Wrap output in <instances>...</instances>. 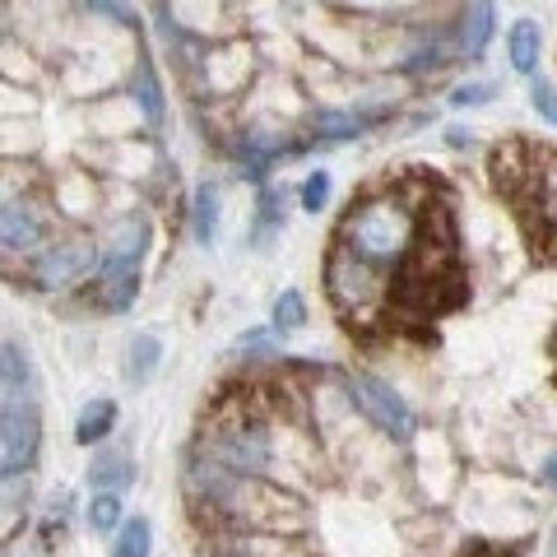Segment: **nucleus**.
Masks as SVG:
<instances>
[{
  "instance_id": "obj_1",
  "label": "nucleus",
  "mask_w": 557,
  "mask_h": 557,
  "mask_svg": "<svg viewBox=\"0 0 557 557\" xmlns=\"http://www.w3.org/2000/svg\"><path fill=\"white\" fill-rule=\"evenodd\" d=\"M321 288L362 354H432L442 325L474 302L456 182L432 163H399L354 186L325 237Z\"/></svg>"
},
{
  "instance_id": "obj_2",
  "label": "nucleus",
  "mask_w": 557,
  "mask_h": 557,
  "mask_svg": "<svg viewBox=\"0 0 557 557\" xmlns=\"http://www.w3.org/2000/svg\"><path fill=\"white\" fill-rule=\"evenodd\" d=\"M307 362H274L260 372H242L205 399L196 418V450L242 479H270L278 469V428H307Z\"/></svg>"
},
{
  "instance_id": "obj_3",
  "label": "nucleus",
  "mask_w": 557,
  "mask_h": 557,
  "mask_svg": "<svg viewBox=\"0 0 557 557\" xmlns=\"http://www.w3.org/2000/svg\"><path fill=\"white\" fill-rule=\"evenodd\" d=\"M487 190L516 223L525 256L557 274V145L534 135H502L483 153Z\"/></svg>"
},
{
  "instance_id": "obj_4",
  "label": "nucleus",
  "mask_w": 557,
  "mask_h": 557,
  "mask_svg": "<svg viewBox=\"0 0 557 557\" xmlns=\"http://www.w3.org/2000/svg\"><path fill=\"white\" fill-rule=\"evenodd\" d=\"M38 442H42V413H38V399L33 391H14L5 395V437H0V460H5V479L24 474L38 456Z\"/></svg>"
},
{
  "instance_id": "obj_5",
  "label": "nucleus",
  "mask_w": 557,
  "mask_h": 557,
  "mask_svg": "<svg viewBox=\"0 0 557 557\" xmlns=\"http://www.w3.org/2000/svg\"><path fill=\"white\" fill-rule=\"evenodd\" d=\"M348 395H354V405L368 413L372 423L386 432V437H395V442H409L413 437V413H409V405L381 376L354 372V376H348Z\"/></svg>"
},
{
  "instance_id": "obj_6",
  "label": "nucleus",
  "mask_w": 557,
  "mask_h": 557,
  "mask_svg": "<svg viewBox=\"0 0 557 557\" xmlns=\"http://www.w3.org/2000/svg\"><path fill=\"white\" fill-rule=\"evenodd\" d=\"M94 265H98V242L75 237V242H57L51 251H42L33 274H38L42 288H70V284H79Z\"/></svg>"
},
{
  "instance_id": "obj_7",
  "label": "nucleus",
  "mask_w": 557,
  "mask_h": 557,
  "mask_svg": "<svg viewBox=\"0 0 557 557\" xmlns=\"http://www.w3.org/2000/svg\"><path fill=\"white\" fill-rule=\"evenodd\" d=\"M84 298H89L94 307L102 311H126L135 298H139V270L126 265V260H102L98 274H94V284L84 288Z\"/></svg>"
},
{
  "instance_id": "obj_8",
  "label": "nucleus",
  "mask_w": 557,
  "mask_h": 557,
  "mask_svg": "<svg viewBox=\"0 0 557 557\" xmlns=\"http://www.w3.org/2000/svg\"><path fill=\"white\" fill-rule=\"evenodd\" d=\"M0 237H5V251H28L38 242V219L28 214L24 200H5V214H0Z\"/></svg>"
},
{
  "instance_id": "obj_9",
  "label": "nucleus",
  "mask_w": 557,
  "mask_h": 557,
  "mask_svg": "<svg viewBox=\"0 0 557 557\" xmlns=\"http://www.w3.org/2000/svg\"><path fill=\"white\" fill-rule=\"evenodd\" d=\"M487 38H493V5H469L460 20V57L474 61L487 47Z\"/></svg>"
},
{
  "instance_id": "obj_10",
  "label": "nucleus",
  "mask_w": 557,
  "mask_h": 557,
  "mask_svg": "<svg viewBox=\"0 0 557 557\" xmlns=\"http://www.w3.org/2000/svg\"><path fill=\"white\" fill-rule=\"evenodd\" d=\"M112 423H116V405H112V399H94V405H84L79 423H75V442L79 446H94V442L108 437Z\"/></svg>"
},
{
  "instance_id": "obj_11",
  "label": "nucleus",
  "mask_w": 557,
  "mask_h": 557,
  "mask_svg": "<svg viewBox=\"0 0 557 557\" xmlns=\"http://www.w3.org/2000/svg\"><path fill=\"white\" fill-rule=\"evenodd\" d=\"M381 116H386V112H321L317 121H311V131L330 135V139H344V135H362Z\"/></svg>"
},
{
  "instance_id": "obj_12",
  "label": "nucleus",
  "mask_w": 557,
  "mask_h": 557,
  "mask_svg": "<svg viewBox=\"0 0 557 557\" xmlns=\"http://www.w3.org/2000/svg\"><path fill=\"white\" fill-rule=\"evenodd\" d=\"M284 149L274 135H265V131H251L247 139L237 145V153H242V168H247V177H265V168H270V159Z\"/></svg>"
},
{
  "instance_id": "obj_13",
  "label": "nucleus",
  "mask_w": 557,
  "mask_h": 557,
  "mask_svg": "<svg viewBox=\"0 0 557 557\" xmlns=\"http://www.w3.org/2000/svg\"><path fill=\"white\" fill-rule=\"evenodd\" d=\"M190 223H196V242L209 247L214 233H219V190H214V182H205L196 190V214H190Z\"/></svg>"
},
{
  "instance_id": "obj_14",
  "label": "nucleus",
  "mask_w": 557,
  "mask_h": 557,
  "mask_svg": "<svg viewBox=\"0 0 557 557\" xmlns=\"http://www.w3.org/2000/svg\"><path fill=\"white\" fill-rule=\"evenodd\" d=\"M511 65L520 75H534V65H539V24L534 20H520L511 28Z\"/></svg>"
},
{
  "instance_id": "obj_15",
  "label": "nucleus",
  "mask_w": 557,
  "mask_h": 557,
  "mask_svg": "<svg viewBox=\"0 0 557 557\" xmlns=\"http://www.w3.org/2000/svg\"><path fill=\"white\" fill-rule=\"evenodd\" d=\"M159 354H163V348H159V339H153V335H135V339H131V358H126L131 386H145L149 372L159 368Z\"/></svg>"
},
{
  "instance_id": "obj_16",
  "label": "nucleus",
  "mask_w": 557,
  "mask_h": 557,
  "mask_svg": "<svg viewBox=\"0 0 557 557\" xmlns=\"http://www.w3.org/2000/svg\"><path fill=\"white\" fill-rule=\"evenodd\" d=\"M131 94H135V102L145 108V116L159 126L163 121V98H159V79H153V70H149V61H139L135 65V84H131Z\"/></svg>"
},
{
  "instance_id": "obj_17",
  "label": "nucleus",
  "mask_w": 557,
  "mask_h": 557,
  "mask_svg": "<svg viewBox=\"0 0 557 557\" xmlns=\"http://www.w3.org/2000/svg\"><path fill=\"white\" fill-rule=\"evenodd\" d=\"M460 557H530V539H465Z\"/></svg>"
},
{
  "instance_id": "obj_18",
  "label": "nucleus",
  "mask_w": 557,
  "mask_h": 557,
  "mask_svg": "<svg viewBox=\"0 0 557 557\" xmlns=\"http://www.w3.org/2000/svg\"><path fill=\"white\" fill-rule=\"evenodd\" d=\"M112 557H149V520L131 516L126 525H121V539H116Z\"/></svg>"
},
{
  "instance_id": "obj_19",
  "label": "nucleus",
  "mask_w": 557,
  "mask_h": 557,
  "mask_svg": "<svg viewBox=\"0 0 557 557\" xmlns=\"http://www.w3.org/2000/svg\"><path fill=\"white\" fill-rule=\"evenodd\" d=\"M89 525L98 534H108V530L121 525V493H94V502H89Z\"/></svg>"
},
{
  "instance_id": "obj_20",
  "label": "nucleus",
  "mask_w": 557,
  "mask_h": 557,
  "mask_svg": "<svg viewBox=\"0 0 557 557\" xmlns=\"http://www.w3.org/2000/svg\"><path fill=\"white\" fill-rule=\"evenodd\" d=\"M89 479H94L98 493H116V487H126L135 479V465H126V460H102V465H94Z\"/></svg>"
},
{
  "instance_id": "obj_21",
  "label": "nucleus",
  "mask_w": 557,
  "mask_h": 557,
  "mask_svg": "<svg viewBox=\"0 0 557 557\" xmlns=\"http://www.w3.org/2000/svg\"><path fill=\"white\" fill-rule=\"evenodd\" d=\"M307 321V311H302V293H278V302H274V330H302Z\"/></svg>"
},
{
  "instance_id": "obj_22",
  "label": "nucleus",
  "mask_w": 557,
  "mask_h": 557,
  "mask_svg": "<svg viewBox=\"0 0 557 557\" xmlns=\"http://www.w3.org/2000/svg\"><path fill=\"white\" fill-rule=\"evenodd\" d=\"M325 200H330V177L325 172H311V177L302 182V209L307 214H321Z\"/></svg>"
},
{
  "instance_id": "obj_23",
  "label": "nucleus",
  "mask_w": 557,
  "mask_h": 557,
  "mask_svg": "<svg viewBox=\"0 0 557 557\" xmlns=\"http://www.w3.org/2000/svg\"><path fill=\"white\" fill-rule=\"evenodd\" d=\"M530 102H534V112H539V116H544V121H548V126L557 131V94L548 89V84H544V79H534V84H530Z\"/></svg>"
},
{
  "instance_id": "obj_24",
  "label": "nucleus",
  "mask_w": 557,
  "mask_h": 557,
  "mask_svg": "<svg viewBox=\"0 0 557 557\" xmlns=\"http://www.w3.org/2000/svg\"><path fill=\"white\" fill-rule=\"evenodd\" d=\"M487 98H493V84H465L450 102H456V108H479V102H487Z\"/></svg>"
},
{
  "instance_id": "obj_25",
  "label": "nucleus",
  "mask_w": 557,
  "mask_h": 557,
  "mask_svg": "<svg viewBox=\"0 0 557 557\" xmlns=\"http://www.w3.org/2000/svg\"><path fill=\"white\" fill-rule=\"evenodd\" d=\"M544 354H548V368H553V391H557V325L548 330V344H544Z\"/></svg>"
},
{
  "instance_id": "obj_26",
  "label": "nucleus",
  "mask_w": 557,
  "mask_h": 557,
  "mask_svg": "<svg viewBox=\"0 0 557 557\" xmlns=\"http://www.w3.org/2000/svg\"><path fill=\"white\" fill-rule=\"evenodd\" d=\"M544 483H548V487H557V456L544 465Z\"/></svg>"
}]
</instances>
